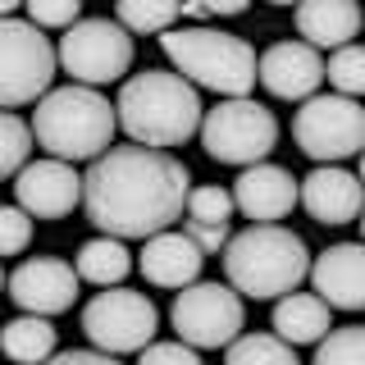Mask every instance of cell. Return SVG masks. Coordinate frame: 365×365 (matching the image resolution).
Returning <instances> with one entry per match:
<instances>
[{"label": "cell", "instance_id": "4dcf8cb0", "mask_svg": "<svg viewBox=\"0 0 365 365\" xmlns=\"http://www.w3.org/2000/svg\"><path fill=\"white\" fill-rule=\"evenodd\" d=\"M137 365H201V351L187 342H146L137 351Z\"/></svg>", "mask_w": 365, "mask_h": 365}, {"label": "cell", "instance_id": "4316f807", "mask_svg": "<svg viewBox=\"0 0 365 365\" xmlns=\"http://www.w3.org/2000/svg\"><path fill=\"white\" fill-rule=\"evenodd\" d=\"M324 78H329V87H334L338 96H361V87H365V51L356 41L338 46V51L324 60Z\"/></svg>", "mask_w": 365, "mask_h": 365}, {"label": "cell", "instance_id": "8992f818", "mask_svg": "<svg viewBox=\"0 0 365 365\" xmlns=\"http://www.w3.org/2000/svg\"><path fill=\"white\" fill-rule=\"evenodd\" d=\"M201 146L220 165H260L279 146V119L251 96H224L215 110L201 114Z\"/></svg>", "mask_w": 365, "mask_h": 365}, {"label": "cell", "instance_id": "7a4b0ae2", "mask_svg": "<svg viewBox=\"0 0 365 365\" xmlns=\"http://www.w3.org/2000/svg\"><path fill=\"white\" fill-rule=\"evenodd\" d=\"M201 114V91L174 68H146V73L123 78L119 96H114V123L137 146H155V151H169V146L197 137Z\"/></svg>", "mask_w": 365, "mask_h": 365}, {"label": "cell", "instance_id": "ba28073f", "mask_svg": "<svg viewBox=\"0 0 365 365\" xmlns=\"http://www.w3.org/2000/svg\"><path fill=\"white\" fill-rule=\"evenodd\" d=\"M55 60L83 87L119 83L133 68V32H123L114 19H78L64 28L60 46H55Z\"/></svg>", "mask_w": 365, "mask_h": 365}, {"label": "cell", "instance_id": "9c48e42d", "mask_svg": "<svg viewBox=\"0 0 365 365\" xmlns=\"http://www.w3.org/2000/svg\"><path fill=\"white\" fill-rule=\"evenodd\" d=\"M155 329L160 311L151 306V297L119 288V283L83 306V334L96 351H110V356H137L146 342H155Z\"/></svg>", "mask_w": 365, "mask_h": 365}, {"label": "cell", "instance_id": "8d00e7d4", "mask_svg": "<svg viewBox=\"0 0 365 365\" xmlns=\"http://www.w3.org/2000/svg\"><path fill=\"white\" fill-rule=\"evenodd\" d=\"M0 288H5V269H0Z\"/></svg>", "mask_w": 365, "mask_h": 365}, {"label": "cell", "instance_id": "f546056e", "mask_svg": "<svg viewBox=\"0 0 365 365\" xmlns=\"http://www.w3.org/2000/svg\"><path fill=\"white\" fill-rule=\"evenodd\" d=\"M32 242V215L19 205H0V256H19Z\"/></svg>", "mask_w": 365, "mask_h": 365}, {"label": "cell", "instance_id": "30bf717a", "mask_svg": "<svg viewBox=\"0 0 365 365\" xmlns=\"http://www.w3.org/2000/svg\"><path fill=\"white\" fill-rule=\"evenodd\" d=\"M292 137L311 160L319 165H342L365 146V110L356 106V96H306L302 110L292 114Z\"/></svg>", "mask_w": 365, "mask_h": 365}, {"label": "cell", "instance_id": "52a82bcc", "mask_svg": "<svg viewBox=\"0 0 365 365\" xmlns=\"http://www.w3.org/2000/svg\"><path fill=\"white\" fill-rule=\"evenodd\" d=\"M55 46L28 19H0V110L37 106L55 83Z\"/></svg>", "mask_w": 365, "mask_h": 365}, {"label": "cell", "instance_id": "d6986e66", "mask_svg": "<svg viewBox=\"0 0 365 365\" xmlns=\"http://www.w3.org/2000/svg\"><path fill=\"white\" fill-rule=\"evenodd\" d=\"M297 32L315 51H338V46L356 41L361 5L356 0H297Z\"/></svg>", "mask_w": 365, "mask_h": 365}, {"label": "cell", "instance_id": "836d02e7", "mask_svg": "<svg viewBox=\"0 0 365 365\" xmlns=\"http://www.w3.org/2000/svg\"><path fill=\"white\" fill-rule=\"evenodd\" d=\"M197 5L205 9V19H233V14H242L251 0H197Z\"/></svg>", "mask_w": 365, "mask_h": 365}, {"label": "cell", "instance_id": "7402d4cb", "mask_svg": "<svg viewBox=\"0 0 365 365\" xmlns=\"http://www.w3.org/2000/svg\"><path fill=\"white\" fill-rule=\"evenodd\" d=\"M0 351L14 365H41L55 351V324L46 315H19L0 329Z\"/></svg>", "mask_w": 365, "mask_h": 365}, {"label": "cell", "instance_id": "83f0119b", "mask_svg": "<svg viewBox=\"0 0 365 365\" xmlns=\"http://www.w3.org/2000/svg\"><path fill=\"white\" fill-rule=\"evenodd\" d=\"M182 220H192V224H228V220H233V197H228V187H220V182L187 187Z\"/></svg>", "mask_w": 365, "mask_h": 365}, {"label": "cell", "instance_id": "f1b7e54d", "mask_svg": "<svg viewBox=\"0 0 365 365\" xmlns=\"http://www.w3.org/2000/svg\"><path fill=\"white\" fill-rule=\"evenodd\" d=\"M23 9H28V23L32 28H68V23H78L83 14V0H23Z\"/></svg>", "mask_w": 365, "mask_h": 365}, {"label": "cell", "instance_id": "2e32d148", "mask_svg": "<svg viewBox=\"0 0 365 365\" xmlns=\"http://www.w3.org/2000/svg\"><path fill=\"white\" fill-rule=\"evenodd\" d=\"M228 197H233V210H242L247 220L279 224L283 215H292V205H297V178L283 165L260 160V165H247L242 174H237Z\"/></svg>", "mask_w": 365, "mask_h": 365}, {"label": "cell", "instance_id": "8fae6325", "mask_svg": "<svg viewBox=\"0 0 365 365\" xmlns=\"http://www.w3.org/2000/svg\"><path fill=\"white\" fill-rule=\"evenodd\" d=\"M169 324H174L178 342L197 351H210V347H228L247 324V311H242V297H237L228 283H187L178 288L174 306H169Z\"/></svg>", "mask_w": 365, "mask_h": 365}, {"label": "cell", "instance_id": "d590c367", "mask_svg": "<svg viewBox=\"0 0 365 365\" xmlns=\"http://www.w3.org/2000/svg\"><path fill=\"white\" fill-rule=\"evenodd\" d=\"M269 5H297V0H269Z\"/></svg>", "mask_w": 365, "mask_h": 365}, {"label": "cell", "instance_id": "1f68e13d", "mask_svg": "<svg viewBox=\"0 0 365 365\" xmlns=\"http://www.w3.org/2000/svg\"><path fill=\"white\" fill-rule=\"evenodd\" d=\"M182 233L197 242L201 256H220L224 242H228V224H192V220H182Z\"/></svg>", "mask_w": 365, "mask_h": 365}, {"label": "cell", "instance_id": "5b68a950", "mask_svg": "<svg viewBox=\"0 0 365 365\" xmlns=\"http://www.w3.org/2000/svg\"><path fill=\"white\" fill-rule=\"evenodd\" d=\"M160 46H165L174 73L187 78L197 91L205 87L224 101V96H251V87H256V51L247 37L197 23V28H165Z\"/></svg>", "mask_w": 365, "mask_h": 365}, {"label": "cell", "instance_id": "277c9868", "mask_svg": "<svg viewBox=\"0 0 365 365\" xmlns=\"http://www.w3.org/2000/svg\"><path fill=\"white\" fill-rule=\"evenodd\" d=\"M32 142L41 146L46 155L55 160H96L101 151L114 146V106L101 96V87H83V83H68V87H51L32 110Z\"/></svg>", "mask_w": 365, "mask_h": 365}, {"label": "cell", "instance_id": "e575fe53", "mask_svg": "<svg viewBox=\"0 0 365 365\" xmlns=\"http://www.w3.org/2000/svg\"><path fill=\"white\" fill-rule=\"evenodd\" d=\"M19 5H23V0H0V19H9V14H14Z\"/></svg>", "mask_w": 365, "mask_h": 365}, {"label": "cell", "instance_id": "ac0fdd59", "mask_svg": "<svg viewBox=\"0 0 365 365\" xmlns=\"http://www.w3.org/2000/svg\"><path fill=\"white\" fill-rule=\"evenodd\" d=\"M201 265H205V256L197 251V242H192L187 233H174V228L146 237L142 260H137V269H142L146 283H155V288H187V283L201 279Z\"/></svg>", "mask_w": 365, "mask_h": 365}, {"label": "cell", "instance_id": "603a6c76", "mask_svg": "<svg viewBox=\"0 0 365 365\" xmlns=\"http://www.w3.org/2000/svg\"><path fill=\"white\" fill-rule=\"evenodd\" d=\"M224 365H302L297 347H288L274 334H237L224 347Z\"/></svg>", "mask_w": 365, "mask_h": 365}, {"label": "cell", "instance_id": "7c38bea8", "mask_svg": "<svg viewBox=\"0 0 365 365\" xmlns=\"http://www.w3.org/2000/svg\"><path fill=\"white\" fill-rule=\"evenodd\" d=\"M14 197H19V210L32 215V220H64L83 201V174L55 155L28 160L14 174Z\"/></svg>", "mask_w": 365, "mask_h": 365}, {"label": "cell", "instance_id": "d6a6232c", "mask_svg": "<svg viewBox=\"0 0 365 365\" xmlns=\"http://www.w3.org/2000/svg\"><path fill=\"white\" fill-rule=\"evenodd\" d=\"M41 365H123L119 356H110V351H96V347H91V351H51V356H46Z\"/></svg>", "mask_w": 365, "mask_h": 365}, {"label": "cell", "instance_id": "3957f363", "mask_svg": "<svg viewBox=\"0 0 365 365\" xmlns=\"http://www.w3.org/2000/svg\"><path fill=\"white\" fill-rule=\"evenodd\" d=\"M220 256L228 288L251 302H279L283 292H297L311 269V247L283 224H251L242 233H228Z\"/></svg>", "mask_w": 365, "mask_h": 365}, {"label": "cell", "instance_id": "d4e9b609", "mask_svg": "<svg viewBox=\"0 0 365 365\" xmlns=\"http://www.w3.org/2000/svg\"><path fill=\"white\" fill-rule=\"evenodd\" d=\"M32 155V128L14 110H0V178H14Z\"/></svg>", "mask_w": 365, "mask_h": 365}, {"label": "cell", "instance_id": "5bb4252c", "mask_svg": "<svg viewBox=\"0 0 365 365\" xmlns=\"http://www.w3.org/2000/svg\"><path fill=\"white\" fill-rule=\"evenodd\" d=\"M256 78L279 101H306L324 83V55L306 41H274L256 60Z\"/></svg>", "mask_w": 365, "mask_h": 365}, {"label": "cell", "instance_id": "cb8c5ba5", "mask_svg": "<svg viewBox=\"0 0 365 365\" xmlns=\"http://www.w3.org/2000/svg\"><path fill=\"white\" fill-rule=\"evenodd\" d=\"M178 5L182 0H114V14H119L114 23H119L123 32H137V37L165 32V28H174Z\"/></svg>", "mask_w": 365, "mask_h": 365}, {"label": "cell", "instance_id": "e0dca14e", "mask_svg": "<svg viewBox=\"0 0 365 365\" xmlns=\"http://www.w3.org/2000/svg\"><path fill=\"white\" fill-rule=\"evenodd\" d=\"M297 201L315 224H351L361 215V178L342 165H319L297 178Z\"/></svg>", "mask_w": 365, "mask_h": 365}, {"label": "cell", "instance_id": "4fadbf2b", "mask_svg": "<svg viewBox=\"0 0 365 365\" xmlns=\"http://www.w3.org/2000/svg\"><path fill=\"white\" fill-rule=\"evenodd\" d=\"M5 288H9L19 311L51 319V315H60V311H68V306L78 302V274L60 256H28L5 279Z\"/></svg>", "mask_w": 365, "mask_h": 365}, {"label": "cell", "instance_id": "ffe728a7", "mask_svg": "<svg viewBox=\"0 0 365 365\" xmlns=\"http://www.w3.org/2000/svg\"><path fill=\"white\" fill-rule=\"evenodd\" d=\"M329 329H334V311L315 292H283L274 302V338H283L288 347L319 342Z\"/></svg>", "mask_w": 365, "mask_h": 365}, {"label": "cell", "instance_id": "6da1fadb", "mask_svg": "<svg viewBox=\"0 0 365 365\" xmlns=\"http://www.w3.org/2000/svg\"><path fill=\"white\" fill-rule=\"evenodd\" d=\"M192 174L178 155L155 146H110L83 174V210L106 237L146 242L182 220Z\"/></svg>", "mask_w": 365, "mask_h": 365}, {"label": "cell", "instance_id": "44dd1931", "mask_svg": "<svg viewBox=\"0 0 365 365\" xmlns=\"http://www.w3.org/2000/svg\"><path fill=\"white\" fill-rule=\"evenodd\" d=\"M133 269V251L119 242V237H91V242L78 247L73 256V274L78 283H91V288H114V283H123Z\"/></svg>", "mask_w": 365, "mask_h": 365}, {"label": "cell", "instance_id": "9a60e30c", "mask_svg": "<svg viewBox=\"0 0 365 365\" xmlns=\"http://www.w3.org/2000/svg\"><path fill=\"white\" fill-rule=\"evenodd\" d=\"M306 279L315 283V297L329 311H361L365 306V247L334 242L311 260Z\"/></svg>", "mask_w": 365, "mask_h": 365}, {"label": "cell", "instance_id": "484cf974", "mask_svg": "<svg viewBox=\"0 0 365 365\" xmlns=\"http://www.w3.org/2000/svg\"><path fill=\"white\" fill-rule=\"evenodd\" d=\"M311 365H365V329L361 324L329 329V334L319 338Z\"/></svg>", "mask_w": 365, "mask_h": 365}]
</instances>
